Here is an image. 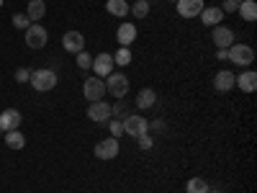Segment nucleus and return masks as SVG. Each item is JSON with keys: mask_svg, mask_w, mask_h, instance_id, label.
Masks as SVG:
<instances>
[{"mask_svg": "<svg viewBox=\"0 0 257 193\" xmlns=\"http://www.w3.org/2000/svg\"><path fill=\"white\" fill-rule=\"evenodd\" d=\"M57 72L54 70H34L31 72V77H29V82L34 85V90H39V93H47V90H54L57 88Z\"/></svg>", "mask_w": 257, "mask_h": 193, "instance_id": "1", "label": "nucleus"}, {"mask_svg": "<svg viewBox=\"0 0 257 193\" xmlns=\"http://www.w3.org/2000/svg\"><path fill=\"white\" fill-rule=\"evenodd\" d=\"M226 59L234 62V64H239V67H247V64L254 62V49L249 44H231L226 49Z\"/></svg>", "mask_w": 257, "mask_h": 193, "instance_id": "2", "label": "nucleus"}, {"mask_svg": "<svg viewBox=\"0 0 257 193\" xmlns=\"http://www.w3.org/2000/svg\"><path fill=\"white\" fill-rule=\"evenodd\" d=\"M105 93H111L113 98H126L128 93V77L121 72H111L105 77Z\"/></svg>", "mask_w": 257, "mask_h": 193, "instance_id": "3", "label": "nucleus"}, {"mask_svg": "<svg viewBox=\"0 0 257 193\" xmlns=\"http://www.w3.org/2000/svg\"><path fill=\"white\" fill-rule=\"evenodd\" d=\"M147 132H149V121H147V119H142L139 114H128V116L123 119V134L139 139V137H142V134H147Z\"/></svg>", "mask_w": 257, "mask_h": 193, "instance_id": "4", "label": "nucleus"}, {"mask_svg": "<svg viewBox=\"0 0 257 193\" xmlns=\"http://www.w3.org/2000/svg\"><path fill=\"white\" fill-rule=\"evenodd\" d=\"M47 39H49V34H47V29L41 26V24H31V26L26 29V47H29V49L47 47Z\"/></svg>", "mask_w": 257, "mask_h": 193, "instance_id": "5", "label": "nucleus"}, {"mask_svg": "<svg viewBox=\"0 0 257 193\" xmlns=\"http://www.w3.org/2000/svg\"><path fill=\"white\" fill-rule=\"evenodd\" d=\"M95 157L98 160H116L118 157V139L108 137V139H100L95 144Z\"/></svg>", "mask_w": 257, "mask_h": 193, "instance_id": "6", "label": "nucleus"}, {"mask_svg": "<svg viewBox=\"0 0 257 193\" xmlns=\"http://www.w3.org/2000/svg\"><path fill=\"white\" fill-rule=\"evenodd\" d=\"M82 93H85V98H88L90 103L103 101V95H105V82H103L100 77H88V80H85V85H82Z\"/></svg>", "mask_w": 257, "mask_h": 193, "instance_id": "7", "label": "nucleus"}, {"mask_svg": "<svg viewBox=\"0 0 257 193\" xmlns=\"http://www.w3.org/2000/svg\"><path fill=\"white\" fill-rule=\"evenodd\" d=\"M111 103H105V101H95L90 103V109H88V119L95 121V124H108L111 121Z\"/></svg>", "mask_w": 257, "mask_h": 193, "instance_id": "8", "label": "nucleus"}, {"mask_svg": "<svg viewBox=\"0 0 257 193\" xmlns=\"http://www.w3.org/2000/svg\"><path fill=\"white\" fill-rule=\"evenodd\" d=\"M211 39H213V44H216V49H229L231 44H237V41H234V31L229 26H221V24L213 26Z\"/></svg>", "mask_w": 257, "mask_h": 193, "instance_id": "9", "label": "nucleus"}, {"mask_svg": "<svg viewBox=\"0 0 257 193\" xmlns=\"http://www.w3.org/2000/svg\"><path fill=\"white\" fill-rule=\"evenodd\" d=\"M90 70H95V77H108L113 72V54L100 52L98 57H93V67Z\"/></svg>", "mask_w": 257, "mask_h": 193, "instance_id": "10", "label": "nucleus"}, {"mask_svg": "<svg viewBox=\"0 0 257 193\" xmlns=\"http://www.w3.org/2000/svg\"><path fill=\"white\" fill-rule=\"evenodd\" d=\"M21 111L16 109H6L3 114H0V132H16V129L21 126Z\"/></svg>", "mask_w": 257, "mask_h": 193, "instance_id": "11", "label": "nucleus"}, {"mask_svg": "<svg viewBox=\"0 0 257 193\" xmlns=\"http://www.w3.org/2000/svg\"><path fill=\"white\" fill-rule=\"evenodd\" d=\"M178 16L183 18H196L203 11V0H178Z\"/></svg>", "mask_w": 257, "mask_h": 193, "instance_id": "12", "label": "nucleus"}, {"mask_svg": "<svg viewBox=\"0 0 257 193\" xmlns=\"http://www.w3.org/2000/svg\"><path fill=\"white\" fill-rule=\"evenodd\" d=\"M62 47L67 49V52H72V54H77V52L85 49V36L80 31H67V34L62 36Z\"/></svg>", "mask_w": 257, "mask_h": 193, "instance_id": "13", "label": "nucleus"}, {"mask_svg": "<svg viewBox=\"0 0 257 193\" xmlns=\"http://www.w3.org/2000/svg\"><path fill=\"white\" fill-rule=\"evenodd\" d=\"M234 80H237V75L229 72V70H219L216 75H213V88H216L219 93H229L234 88Z\"/></svg>", "mask_w": 257, "mask_h": 193, "instance_id": "14", "label": "nucleus"}, {"mask_svg": "<svg viewBox=\"0 0 257 193\" xmlns=\"http://www.w3.org/2000/svg\"><path fill=\"white\" fill-rule=\"evenodd\" d=\"M116 39H118V47H132L134 41H137V26L134 24H121L118 31H116Z\"/></svg>", "mask_w": 257, "mask_h": 193, "instance_id": "15", "label": "nucleus"}, {"mask_svg": "<svg viewBox=\"0 0 257 193\" xmlns=\"http://www.w3.org/2000/svg\"><path fill=\"white\" fill-rule=\"evenodd\" d=\"M221 18H224V11L219 8V6H203V11H201V21L206 26H219L221 24Z\"/></svg>", "mask_w": 257, "mask_h": 193, "instance_id": "16", "label": "nucleus"}, {"mask_svg": "<svg viewBox=\"0 0 257 193\" xmlns=\"http://www.w3.org/2000/svg\"><path fill=\"white\" fill-rule=\"evenodd\" d=\"M234 85H237L239 90H244V93H254V90H257V72H252V70H244L242 75H237Z\"/></svg>", "mask_w": 257, "mask_h": 193, "instance_id": "17", "label": "nucleus"}, {"mask_svg": "<svg viewBox=\"0 0 257 193\" xmlns=\"http://www.w3.org/2000/svg\"><path fill=\"white\" fill-rule=\"evenodd\" d=\"M26 16H29V21H31V24H39V21L47 16V3H44V0H29Z\"/></svg>", "mask_w": 257, "mask_h": 193, "instance_id": "18", "label": "nucleus"}, {"mask_svg": "<svg viewBox=\"0 0 257 193\" xmlns=\"http://www.w3.org/2000/svg\"><path fill=\"white\" fill-rule=\"evenodd\" d=\"M157 103V93L152 88H142L139 95H137V109L139 111H147V109H152V106Z\"/></svg>", "mask_w": 257, "mask_h": 193, "instance_id": "19", "label": "nucleus"}, {"mask_svg": "<svg viewBox=\"0 0 257 193\" xmlns=\"http://www.w3.org/2000/svg\"><path fill=\"white\" fill-rule=\"evenodd\" d=\"M105 11L116 18H123V16H128V3L126 0H105Z\"/></svg>", "mask_w": 257, "mask_h": 193, "instance_id": "20", "label": "nucleus"}, {"mask_svg": "<svg viewBox=\"0 0 257 193\" xmlns=\"http://www.w3.org/2000/svg\"><path fill=\"white\" fill-rule=\"evenodd\" d=\"M237 13H239L244 21H249V24H252V21L257 18V3H254V0H244V3H239Z\"/></svg>", "mask_w": 257, "mask_h": 193, "instance_id": "21", "label": "nucleus"}, {"mask_svg": "<svg viewBox=\"0 0 257 193\" xmlns=\"http://www.w3.org/2000/svg\"><path fill=\"white\" fill-rule=\"evenodd\" d=\"M6 144H8L11 149H24V144H26V137L21 134L18 129H16V132H6Z\"/></svg>", "mask_w": 257, "mask_h": 193, "instance_id": "22", "label": "nucleus"}, {"mask_svg": "<svg viewBox=\"0 0 257 193\" xmlns=\"http://www.w3.org/2000/svg\"><path fill=\"white\" fill-rule=\"evenodd\" d=\"M185 190H188V193H208L211 185H208V180H203V178H190L188 185H185Z\"/></svg>", "mask_w": 257, "mask_h": 193, "instance_id": "23", "label": "nucleus"}, {"mask_svg": "<svg viewBox=\"0 0 257 193\" xmlns=\"http://www.w3.org/2000/svg\"><path fill=\"white\" fill-rule=\"evenodd\" d=\"M113 64H118V67L132 64V49H128V47H118V52L113 54Z\"/></svg>", "mask_w": 257, "mask_h": 193, "instance_id": "24", "label": "nucleus"}, {"mask_svg": "<svg viewBox=\"0 0 257 193\" xmlns=\"http://www.w3.org/2000/svg\"><path fill=\"white\" fill-rule=\"evenodd\" d=\"M128 13L137 18H147L149 16V0H137L134 6H128Z\"/></svg>", "mask_w": 257, "mask_h": 193, "instance_id": "25", "label": "nucleus"}, {"mask_svg": "<svg viewBox=\"0 0 257 193\" xmlns=\"http://www.w3.org/2000/svg\"><path fill=\"white\" fill-rule=\"evenodd\" d=\"M111 114H113L118 121H123V119L128 116V106L123 103V98H118V101H116V106H111Z\"/></svg>", "mask_w": 257, "mask_h": 193, "instance_id": "26", "label": "nucleus"}, {"mask_svg": "<svg viewBox=\"0 0 257 193\" xmlns=\"http://www.w3.org/2000/svg\"><path fill=\"white\" fill-rule=\"evenodd\" d=\"M77 67L80 70H90L93 67V54H88V52H77Z\"/></svg>", "mask_w": 257, "mask_h": 193, "instance_id": "27", "label": "nucleus"}, {"mask_svg": "<svg viewBox=\"0 0 257 193\" xmlns=\"http://www.w3.org/2000/svg\"><path fill=\"white\" fill-rule=\"evenodd\" d=\"M13 26L26 31V29L31 26V21H29V16H26V13H16V16H13Z\"/></svg>", "mask_w": 257, "mask_h": 193, "instance_id": "28", "label": "nucleus"}, {"mask_svg": "<svg viewBox=\"0 0 257 193\" xmlns=\"http://www.w3.org/2000/svg\"><path fill=\"white\" fill-rule=\"evenodd\" d=\"M108 132H111V137H116V139H118V137L123 134V121L111 119V121H108Z\"/></svg>", "mask_w": 257, "mask_h": 193, "instance_id": "29", "label": "nucleus"}, {"mask_svg": "<svg viewBox=\"0 0 257 193\" xmlns=\"http://www.w3.org/2000/svg\"><path fill=\"white\" fill-rule=\"evenodd\" d=\"M29 77H31V70H26V67L16 70V82H29Z\"/></svg>", "mask_w": 257, "mask_h": 193, "instance_id": "30", "label": "nucleus"}, {"mask_svg": "<svg viewBox=\"0 0 257 193\" xmlns=\"http://www.w3.org/2000/svg\"><path fill=\"white\" fill-rule=\"evenodd\" d=\"M137 142H139V147H142V149H152V144H155V139L149 137V132H147V134H142Z\"/></svg>", "mask_w": 257, "mask_h": 193, "instance_id": "31", "label": "nucleus"}, {"mask_svg": "<svg viewBox=\"0 0 257 193\" xmlns=\"http://www.w3.org/2000/svg\"><path fill=\"white\" fill-rule=\"evenodd\" d=\"M237 8H239L237 0H224V3H221V11L224 13H237Z\"/></svg>", "mask_w": 257, "mask_h": 193, "instance_id": "32", "label": "nucleus"}, {"mask_svg": "<svg viewBox=\"0 0 257 193\" xmlns=\"http://www.w3.org/2000/svg\"><path fill=\"white\" fill-rule=\"evenodd\" d=\"M165 124L162 121H149V132H162Z\"/></svg>", "mask_w": 257, "mask_h": 193, "instance_id": "33", "label": "nucleus"}, {"mask_svg": "<svg viewBox=\"0 0 257 193\" xmlns=\"http://www.w3.org/2000/svg\"><path fill=\"white\" fill-rule=\"evenodd\" d=\"M216 59L224 62V59H226V49H216Z\"/></svg>", "mask_w": 257, "mask_h": 193, "instance_id": "34", "label": "nucleus"}, {"mask_svg": "<svg viewBox=\"0 0 257 193\" xmlns=\"http://www.w3.org/2000/svg\"><path fill=\"white\" fill-rule=\"evenodd\" d=\"M239 3H244V0H237V6H239Z\"/></svg>", "mask_w": 257, "mask_h": 193, "instance_id": "35", "label": "nucleus"}, {"mask_svg": "<svg viewBox=\"0 0 257 193\" xmlns=\"http://www.w3.org/2000/svg\"><path fill=\"white\" fill-rule=\"evenodd\" d=\"M208 193H219V190H208Z\"/></svg>", "mask_w": 257, "mask_h": 193, "instance_id": "36", "label": "nucleus"}, {"mask_svg": "<svg viewBox=\"0 0 257 193\" xmlns=\"http://www.w3.org/2000/svg\"><path fill=\"white\" fill-rule=\"evenodd\" d=\"M0 8H3V0H0Z\"/></svg>", "mask_w": 257, "mask_h": 193, "instance_id": "37", "label": "nucleus"}, {"mask_svg": "<svg viewBox=\"0 0 257 193\" xmlns=\"http://www.w3.org/2000/svg\"><path fill=\"white\" fill-rule=\"evenodd\" d=\"M170 3H178V0H170Z\"/></svg>", "mask_w": 257, "mask_h": 193, "instance_id": "38", "label": "nucleus"}, {"mask_svg": "<svg viewBox=\"0 0 257 193\" xmlns=\"http://www.w3.org/2000/svg\"><path fill=\"white\" fill-rule=\"evenodd\" d=\"M0 134H3V132H0Z\"/></svg>", "mask_w": 257, "mask_h": 193, "instance_id": "39", "label": "nucleus"}]
</instances>
